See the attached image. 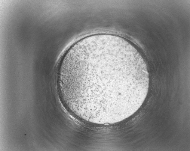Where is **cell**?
Here are the masks:
<instances>
[{"instance_id":"1","label":"cell","mask_w":190,"mask_h":151,"mask_svg":"<svg viewBox=\"0 0 190 151\" xmlns=\"http://www.w3.org/2000/svg\"><path fill=\"white\" fill-rule=\"evenodd\" d=\"M57 78L60 95L71 108L97 118L122 113L149 85L138 51L123 39L107 35L72 45L60 61Z\"/></svg>"}]
</instances>
